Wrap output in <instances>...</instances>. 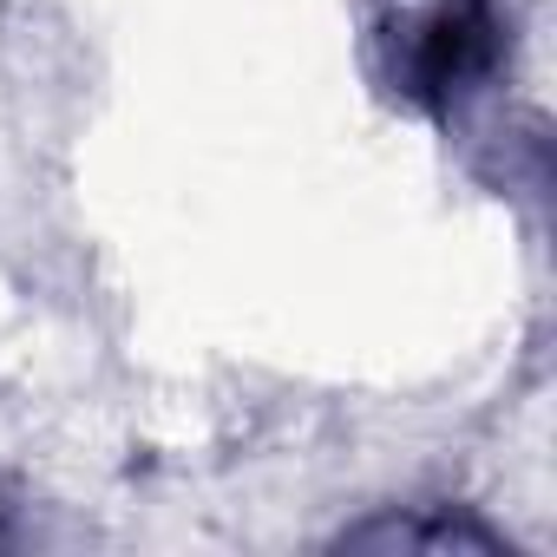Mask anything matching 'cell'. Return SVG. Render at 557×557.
Here are the masks:
<instances>
[{
	"instance_id": "cell-1",
	"label": "cell",
	"mask_w": 557,
	"mask_h": 557,
	"mask_svg": "<svg viewBox=\"0 0 557 557\" xmlns=\"http://www.w3.org/2000/svg\"><path fill=\"white\" fill-rule=\"evenodd\" d=\"M492 47H498V21L485 0H446L413 40L407 79L420 99H453L459 86H472L492 66Z\"/></svg>"
}]
</instances>
